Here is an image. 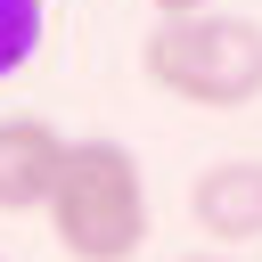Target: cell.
<instances>
[{
	"label": "cell",
	"instance_id": "obj_1",
	"mask_svg": "<svg viewBox=\"0 0 262 262\" xmlns=\"http://www.w3.org/2000/svg\"><path fill=\"white\" fill-rule=\"evenodd\" d=\"M49 229L74 262H131L147 246V172L123 139H66L49 180Z\"/></svg>",
	"mask_w": 262,
	"mask_h": 262
},
{
	"label": "cell",
	"instance_id": "obj_2",
	"mask_svg": "<svg viewBox=\"0 0 262 262\" xmlns=\"http://www.w3.org/2000/svg\"><path fill=\"white\" fill-rule=\"evenodd\" d=\"M139 66L164 98L237 115L262 98V25L229 16V8H188V16H156V33L139 41Z\"/></svg>",
	"mask_w": 262,
	"mask_h": 262
},
{
	"label": "cell",
	"instance_id": "obj_3",
	"mask_svg": "<svg viewBox=\"0 0 262 262\" xmlns=\"http://www.w3.org/2000/svg\"><path fill=\"white\" fill-rule=\"evenodd\" d=\"M188 221L213 246H254L262 237V156H221L188 188Z\"/></svg>",
	"mask_w": 262,
	"mask_h": 262
},
{
	"label": "cell",
	"instance_id": "obj_4",
	"mask_svg": "<svg viewBox=\"0 0 262 262\" xmlns=\"http://www.w3.org/2000/svg\"><path fill=\"white\" fill-rule=\"evenodd\" d=\"M66 139L41 115H0V213H41Z\"/></svg>",
	"mask_w": 262,
	"mask_h": 262
},
{
	"label": "cell",
	"instance_id": "obj_5",
	"mask_svg": "<svg viewBox=\"0 0 262 262\" xmlns=\"http://www.w3.org/2000/svg\"><path fill=\"white\" fill-rule=\"evenodd\" d=\"M41 33H49V0H0V82L41 57Z\"/></svg>",
	"mask_w": 262,
	"mask_h": 262
},
{
	"label": "cell",
	"instance_id": "obj_6",
	"mask_svg": "<svg viewBox=\"0 0 262 262\" xmlns=\"http://www.w3.org/2000/svg\"><path fill=\"white\" fill-rule=\"evenodd\" d=\"M156 16H188V8H213V0H147Z\"/></svg>",
	"mask_w": 262,
	"mask_h": 262
},
{
	"label": "cell",
	"instance_id": "obj_7",
	"mask_svg": "<svg viewBox=\"0 0 262 262\" xmlns=\"http://www.w3.org/2000/svg\"><path fill=\"white\" fill-rule=\"evenodd\" d=\"M180 262H237V254H229V246H221V254H180Z\"/></svg>",
	"mask_w": 262,
	"mask_h": 262
}]
</instances>
